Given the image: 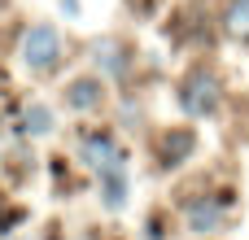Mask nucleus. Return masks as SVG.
I'll list each match as a JSON object with an SVG mask.
<instances>
[{
	"mask_svg": "<svg viewBox=\"0 0 249 240\" xmlns=\"http://www.w3.org/2000/svg\"><path fill=\"white\" fill-rule=\"evenodd\" d=\"M219 219H223V206H206V201L188 206V223H193V232H214Z\"/></svg>",
	"mask_w": 249,
	"mask_h": 240,
	"instance_id": "nucleus-6",
	"label": "nucleus"
},
{
	"mask_svg": "<svg viewBox=\"0 0 249 240\" xmlns=\"http://www.w3.org/2000/svg\"><path fill=\"white\" fill-rule=\"evenodd\" d=\"M188 153H193V131H171V136L162 140V162H166V166H179Z\"/></svg>",
	"mask_w": 249,
	"mask_h": 240,
	"instance_id": "nucleus-5",
	"label": "nucleus"
},
{
	"mask_svg": "<svg viewBox=\"0 0 249 240\" xmlns=\"http://www.w3.org/2000/svg\"><path fill=\"white\" fill-rule=\"evenodd\" d=\"M101 184H105V206H109V210H118V206H123V197H127L123 171H105V175H101Z\"/></svg>",
	"mask_w": 249,
	"mask_h": 240,
	"instance_id": "nucleus-7",
	"label": "nucleus"
},
{
	"mask_svg": "<svg viewBox=\"0 0 249 240\" xmlns=\"http://www.w3.org/2000/svg\"><path fill=\"white\" fill-rule=\"evenodd\" d=\"M66 101H70L74 109H96V105H101V83H96V79H74L70 92H66Z\"/></svg>",
	"mask_w": 249,
	"mask_h": 240,
	"instance_id": "nucleus-4",
	"label": "nucleus"
},
{
	"mask_svg": "<svg viewBox=\"0 0 249 240\" xmlns=\"http://www.w3.org/2000/svg\"><path fill=\"white\" fill-rule=\"evenodd\" d=\"M96 61H105V66H109V70L118 74V70H123V57H118V44H109V39H105V44H96Z\"/></svg>",
	"mask_w": 249,
	"mask_h": 240,
	"instance_id": "nucleus-10",
	"label": "nucleus"
},
{
	"mask_svg": "<svg viewBox=\"0 0 249 240\" xmlns=\"http://www.w3.org/2000/svg\"><path fill=\"white\" fill-rule=\"evenodd\" d=\"M57 57H61V39H57L53 26H31L22 35V61L31 70H53Z\"/></svg>",
	"mask_w": 249,
	"mask_h": 240,
	"instance_id": "nucleus-2",
	"label": "nucleus"
},
{
	"mask_svg": "<svg viewBox=\"0 0 249 240\" xmlns=\"http://www.w3.org/2000/svg\"><path fill=\"white\" fill-rule=\"evenodd\" d=\"M223 22H228V31H232V35H249V0H236V4L228 9V17H223Z\"/></svg>",
	"mask_w": 249,
	"mask_h": 240,
	"instance_id": "nucleus-8",
	"label": "nucleus"
},
{
	"mask_svg": "<svg viewBox=\"0 0 249 240\" xmlns=\"http://www.w3.org/2000/svg\"><path fill=\"white\" fill-rule=\"evenodd\" d=\"M179 105H184L193 118L214 114V109H219V79H214L210 70H193V74L184 79V87H179Z\"/></svg>",
	"mask_w": 249,
	"mask_h": 240,
	"instance_id": "nucleus-1",
	"label": "nucleus"
},
{
	"mask_svg": "<svg viewBox=\"0 0 249 240\" xmlns=\"http://www.w3.org/2000/svg\"><path fill=\"white\" fill-rule=\"evenodd\" d=\"M26 131H31V136H44V131H53V114H48L44 105H31V109H26Z\"/></svg>",
	"mask_w": 249,
	"mask_h": 240,
	"instance_id": "nucleus-9",
	"label": "nucleus"
},
{
	"mask_svg": "<svg viewBox=\"0 0 249 240\" xmlns=\"http://www.w3.org/2000/svg\"><path fill=\"white\" fill-rule=\"evenodd\" d=\"M83 162H88V166H96L101 175H105V171H123V153H118V144H114L105 131L83 136Z\"/></svg>",
	"mask_w": 249,
	"mask_h": 240,
	"instance_id": "nucleus-3",
	"label": "nucleus"
}]
</instances>
